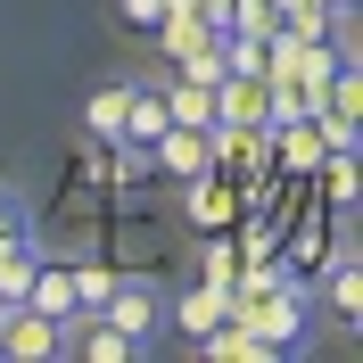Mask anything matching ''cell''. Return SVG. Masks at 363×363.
I'll return each instance as SVG.
<instances>
[{
	"label": "cell",
	"mask_w": 363,
	"mask_h": 363,
	"mask_svg": "<svg viewBox=\"0 0 363 363\" xmlns=\"http://www.w3.org/2000/svg\"><path fill=\"white\" fill-rule=\"evenodd\" d=\"M223 314H231V297H174V322L190 330V339H206Z\"/></svg>",
	"instance_id": "obj_7"
},
{
	"label": "cell",
	"mask_w": 363,
	"mask_h": 363,
	"mask_svg": "<svg viewBox=\"0 0 363 363\" xmlns=\"http://www.w3.org/2000/svg\"><path fill=\"white\" fill-rule=\"evenodd\" d=\"M99 314H108L116 330L140 347V355H157V347H165V330H174V297H165L157 281H140V272H116V281H108V297H99Z\"/></svg>",
	"instance_id": "obj_1"
},
{
	"label": "cell",
	"mask_w": 363,
	"mask_h": 363,
	"mask_svg": "<svg viewBox=\"0 0 363 363\" xmlns=\"http://www.w3.org/2000/svg\"><path fill=\"white\" fill-rule=\"evenodd\" d=\"M74 272V322H83V314H99V297H108V281H116V272L108 264H67Z\"/></svg>",
	"instance_id": "obj_8"
},
{
	"label": "cell",
	"mask_w": 363,
	"mask_h": 363,
	"mask_svg": "<svg viewBox=\"0 0 363 363\" xmlns=\"http://www.w3.org/2000/svg\"><path fill=\"white\" fill-rule=\"evenodd\" d=\"M140 165H157L165 182H206V174H215V140H206L199 124H165Z\"/></svg>",
	"instance_id": "obj_3"
},
{
	"label": "cell",
	"mask_w": 363,
	"mask_h": 363,
	"mask_svg": "<svg viewBox=\"0 0 363 363\" xmlns=\"http://www.w3.org/2000/svg\"><path fill=\"white\" fill-rule=\"evenodd\" d=\"M17 306H33V314H50V322H67V330H74V272H67V264H50V256H42V264H33V281H25V297H17Z\"/></svg>",
	"instance_id": "obj_5"
},
{
	"label": "cell",
	"mask_w": 363,
	"mask_h": 363,
	"mask_svg": "<svg viewBox=\"0 0 363 363\" xmlns=\"http://www.w3.org/2000/svg\"><path fill=\"white\" fill-rule=\"evenodd\" d=\"M165 124H174V116H165V83L133 74V99H124V124H116V165H140Z\"/></svg>",
	"instance_id": "obj_2"
},
{
	"label": "cell",
	"mask_w": 363,
	"mask_h": 363,
	"mask_svg": "<svg viewBox=\"0 0 363 363\" xmlns=\"http://www.w3.org/2000/svg\"><path fill=\"white\" fill-rule=\"evenodd\" d=\"M124 99H133V74H124V83H99L83 99V133L91 140H116V124H124Z\"/></svg>",
	"instance_id": "obj_6"
},
{
	"label": "cell",
	"mask_w": 363,
	"mask_h": 363,
	"mask_svg": "<svg viewBox=\"0 0 363 363\" xmlns=\"http://www.w3.org/2000/svg\"><path fill=\"white\" fill-rule=\"evenodd\" d=\"M116 25L149 42V33H157V25H165V0H116Z\"/></svg>",
	"instance_id": "obj_9"
},
{
	"label": "cell",
	"mask_w": 363,
	"mask_h": 363,
	"mask_svg": "<svg viewBox=\"0 0 363 363\" xmlns=\"http://www.w3.org/2000/svg\"><path fill=\"white\" fill-rule=\"evenodd\" d=\"M281 133H289V165H297V174H306V165H322V140H314V124H306V116H297V124H281Z\"/></svg>",
	"instance_id": "obj_10"
},
{
	"label": "cell",
	"mask_w": 363,
	"mask_h": 363,
	"mask_svg": "<svg viewBox=\"0 0 363 363\" xmlns=\"http://www.w3.org/2000/svg\"><path fill=\"white\" fill-rule=\"evenodd\" d=\"M9 314H17V306H0V322H9Z\"/></svg>",
	"instance_id": "obj_11"
},
{
	"label": "cell",
	"mask_w": 363,
	"mask_h": 363,
	"mask_svg": "<svg viewBox=\"0 0 363 363\" xmlns=\"http://www.w3.org/2000/svg\"><path fill=\"white\" fill-rule=\"evenodd\" d=\"M0 355H9V363H50V355H67V322L17 306V314L0 322Z\"/></svg>",
	"instance_id": "obj_4"
}]
</instances>
